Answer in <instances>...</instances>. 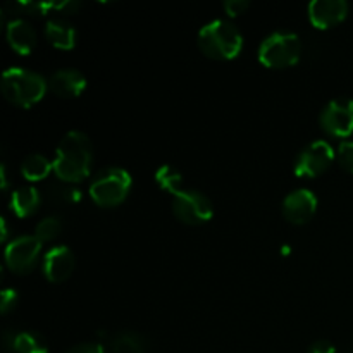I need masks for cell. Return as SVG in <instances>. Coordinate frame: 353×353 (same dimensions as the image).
<instances>
[{"label":"cell","instance_id":"cb8c5ba5","mask_svg":"<svg viewBox=\"0 0 353 353\" xmlns=\"http://www.w3.org/2000/svg\"><path fill=\"white\" fill-rule=\"evenodd\" d=\"M248 7H250V2H247V0H228V2H224V10L231 17L241 16Z\"/></svg>","mask_w":353,"mask_h":353},{"label":"cell","instance_id":"6da1fadb","mask_svg":"<svg viewBox=\"0 0 353 353\" xmlns=\"http://www.w3.org/2000/svg\"><path fill=\"white\" fill-rule=\"evenodd\" d=\"M155 178L162 188L172 193V210L183 224L200 226V224H205L212 219V202L199 190L183 188L181 176L178 172L164 165Z\"/></svg>","mask_w":353,"mask_h":353},{"label":"cell","instance_id":"277c9868","mask_svg":"<svg viewBox=\"0 0 353 353\" xmlns=\"http://www.w3.org/2000/svg\"><path fill=\"white\" fill-rule=\"evenodd\" d=\"M2 95L17 107H31L40 102L48 90V81L38 72L10 68L2 74Z\"/></svg>","mask_w":353,"mask_h":353},{"label":"cell","instance_id":"ba28073f","mask_svg":"<svg viewBox=\"0 0 353 353\" xmlns=\"http://www.w3.org/2000/svg\"><path fill=\"white\" fill-rule=\"evenodd\" d=\"M334 159V150L327 141H312L309 147L303 148L295 162V174L302 178H316L323 174L331 165Z\"/></svg>","mask_w":353,"mask_h":353},{"label":"cell","instance_id":"44dd1931","mask_svg":"<svg viewBox=\"0 0 353 353\" xmlns=\"http://www.w3.org/2000/svg\"><path fill=\"white\" fill-rule=\"evenodd\" d=\"M62 231V221L59 217L50 216L45 217L43 221H40L37 226V231H34V236L43 243V241H50L54 238H57Z\"/></svg>","mask_w":353,"mask_h":353},{"label":"cell","instance_id":"7a4b0ae2","mask_svg":"<svg viewBox=\"0 0 353 353\" xmlns=\"http://www.w3.org/2000/svg\"><path fill=\"white\" fill-rule=\"evenodd\" d=\"M92 164L93 147L90 138L81 131H69L55 152V176L61 181L76 185L88 178L92 172Z\"/></svg>","mask_w":353,"mask_h":353},{"label":"cell","instance_id":"9c48e42d","mask_svg":"<svg viewBox=\"0 0 353 353\" xmlns=\"http://www.w3.org/2000/svg\"><path fill=\"white\" fill-rule=\"evenodd\" d=\"M321 128L327 134L347 138L353 133V100L338 99L327 103L321 112Z\"/></svg>","mask_w":353,"mask_h":353},{"label":"cell","instance_id":"ac0fdd59","mask_svg":"<svg viewBox=\"0 0 353 353\" xmlns=\"http://www.w3.org/2000/svg\"><path fill=\"white\" fill-rule=\"evenodd\" d=\"M45 37L54 47L71 50L76 45V30L64 19H50L45 26Z\"/></svg>","mask_w":353,"mask_h":353},{"label":"cell","instance_id":"4316f807","mask_svg":"<svg viewBox=\"0 0 353 353\" xmlns=\"http://www.w3.org/2000/svg\"><path fill=\"white\" fill-rule=\"evenodd\" d=\"M2 188H7V174H6V165H2Z\"/></svg>","mask_w":353,"mask_h":353},{"label":"cell","instance_id":"3957f363","mask_svg":"<svg viewBox=\"0 0 353 353\" xmlns=\"http://www.w3.org/2000/svg\"><path fill=\"white\" fill-rule=\"evenodd\" d=\"M199 47L207 57L214 61H231L240 55L243 48V37L233 23L216 19L200 30Z\"/></svg>","mask_w":353,"mask_h":353},{"label":"cell","instance_id":"9a60e30c","mask_svg":"<svg viewBox=\"0 0 353 353\" xmlns=\"http://www.w3.org/2000/svg\"><path fill=\"white\" fill-rule=\"evenodd\" d=\"M7 41L19 55H28L37 47V31L26 19H12L7 24Z\"/></svg>","mask_w":353,"mask_h":353},{"label":"cell","instance_id":"30bf717a","mask_svg":"<svg viewBox=\"0 0 353 353\" xmlns=\"http://www.w3.org/2000/svg\"><path fill=\"white\" fill-rule=\"evenodd\" d=\"M317 210V199L310 190H295L283 202V216L292 224H305Z\"/></svg>","mask_w":353,"mask_h":353},{"label":"cell","instance_id":"52a82bcc","mask_svg":"<svg viewBox=\"0 0 353 353\" xmlns=\"http://www.w3.org/2000/svg\"><path fill=\"white\" fill-rule=\"evenodd\" d=\"M41 241L37 236H19L6 248V264L16 274H28L38 264Z\"/></svg>","mask_w":353,"mask_h":353},{"label":"cell","instance_id":"8fae6325","mask_svg":"<svg viewBox=\"0 0 353 353\" xmlns=\"http://www.w3.org/2000/svg\"><path fill=\"white\" fill-rule=\"evenodd\" d=\"M74 254L69 250L64 245L50 248L45 254L43 262H41V269H43V276L50 283H62L72 274L74 271Z\"/></svg>","mask_w":353,"mask_h":353},{"label":"cell","instance_id":"4fadbf2b","mask_svg":"<svg viewBox=\"0 0 353 353\" xmlns=\"http://www.w3.org/2000/svg\"><path fill=\"white\" fill-rule=\"evenodd\" d=\"M86 88V78L76 69H61L48 79V90L61 99H76Z\"/></svg>","mask_w":353,"mask_h":353},{"label":"cell","instance_id":"484cf974","mask_svg":"<svg viewBox=\"0 0 353 353\" xmlns=\"http://www.w3.org/2000/svg\"><path fill=\"white\" fill-rule=\"evenodd\" d=\"M307 353H336V348H334V345L331 341L319 340L316 343H312V347L309 348Z\"/></svg>","mask_w":353,"mask_h":353},{"label":"cell","instance_id":"5b68a950","mask_svg":"<svg viewBox=\"0 0 353 353\" xmlns=\"http://www.w3.org/2000/svg\"><path fill=\"white\" fill-rule=\"evenodd\" d=\"M131 186L130 172L121 168H107L90 185V196L100 207H116L126 200Z\"/></svg>","mask_w":353,"mask_h":353},{"label":"cell","instance_id":"d4e9b609","mask_svg":"<svg viewBox=\"0 0 353 353\" xmlns=\"http://www.w3.org/2000/svg\"><path fill=\"white\" fill-rule=\"evenodd\" d=\"M65 353H107V348L100 343H81L69 348Z\"/></svg>","mask_w":353,"mask_h":353},{"label":"cell","instance_id":"7c38bea8","mask_svg":"<svg viewBox=\"0 0 353 353\" xmlns=\"http://www.w3.org/2000/svg\"><path fill=\"white\" fill-rule=\"evenodd\" d=\"M348 14V3L345 0H314L309 6V19L319 30H327L341 21Z\"/></svg>","mask_w":353,"mask_h":353},{"label":"cell","instance_id":"e0dca14e","mask_svg":"<svg viewBox=\"0 0 353 353\" xmlns=\"http://www.w3.org/2000/svg\"><path fill=\"white\" fill-rule=\"evenodd\" d=\"M107 347L112 353H147L148 341L140 333L121 331V333L110 334Z\"/></svg>","mask_w":353,"mask_h":353},{"label":"cell","instance_id":"83f0119b","mask_svg":"<svg viewBox=\"0 0 353 353\" xmlns=\"http://www.w3.org/2000/svg\"><path fill=\"white\" fill-rule=\"evenodd\" d=\"M7 238V224H6V219H2V241Z\"/></svg>","mask_w":353,"mask_h":353},{"label":"cell","instance_id":"603a6c76","mask_svg":"<svg viewBox=\"0 0 353 353\" xmlns=\"http://www.w3.org/2000/svg\"><path fill=\"white\" fill-rule=\"evenodd\" d=\"M16 305H17L16 290L12 288L3 290L2 295H0V310H2V314H9Z\"/></svg>","mask_w":353,"mask_h":353},{"label":"cell","instance_id":"5bb4252c","mask_svg":"<svg viewBox=\"0 0 353 353\" xmlns=\"http://www.w3.org/2000/svg\"><path fill=\"white\" fill-rule=\"evenodd\" d=\"M3 347L9 353H48L45 338L34 331L7 330L3 333Z\"/></svg>","mask_w":353,"mask_h":353},{"label":"cell","instance_id":"8992f818","mask_svg":"<svg viewBox=\"0 0 353 353\" xmlns=\"http://www.w3.org/2000/svg\"><path fill=\"white\" fill-rule=\"evenodd\" d=\"M302 55V41L295 33L276 31L269 34L259 47V61L272 69L295 65Z\"/></svg>","mask_w":353,"mask_h":353},{"label":"cell","instance_id":"f1b7e54d","mask_svg":"<svg viewBox=\"0 0 353 353\" xmlns=\"http://www.w3.org/2000/svg\"><path fill=\"white\" fill-rule=\"evenodd\" d=\"M348 353H353V352H348Z\"/></svg>","mask_w":353,"mask_h":353},{"label":"cell","instance_id":"ffe728a7","mask_svg":"<svg viewBox=\"0 0 353 353\" xmlns=\"http://www.w3.org/2000/svg\"><path fill=\"white\" fill-rule=\"evenodd\" d=\"M47 195L50 199V202L55 203H76L79 199H81V193L71 183H55V185H50L47 190Z\"/></svg>","mask_w":353,"mask_h":353},{"label":"cell","instance_id":"d6986e66","mask_svg":"<svg viewBox=\"0 0 353 353\" xmlns=\"http://www.w3.org/2000/svg\"><path fill=\"white\" fill-rule=\"evenodd\" d=\"M54 171V162L41 154H31L21 164V172L28 181H41Z\"/></svg>","mask_w":353,"mask_h":353},{"label":"cell","instance_id":"7402d4cb","mask_svg":"<svg viewBox=\"0 0 353 353\" xmlns=\"http://www.w3.org/2000/svg\"><path fill=\"white\" fill-rule=\"evenodd\" d=\"M336 159L338 164L341 165V169H345V171L353 174V141H343V143L338 147Z\"/></svg>","mask_w":353,"mask_h":353},{"label":"cell","instance_id":"2e32d148","mask_svg":"<svg viewBox=\"0 0 353 353\" xmlns=\"http://www.w3.org/2000/svg\"><path fill=\"white\" fill-rule=\"evenodd\" d=\"M41 203V195L34 186H23L14 190L10 195V209L17 217H30L38 210Z\"/></svg>","mask_w":353,"mask_h":353}]
</instances>
